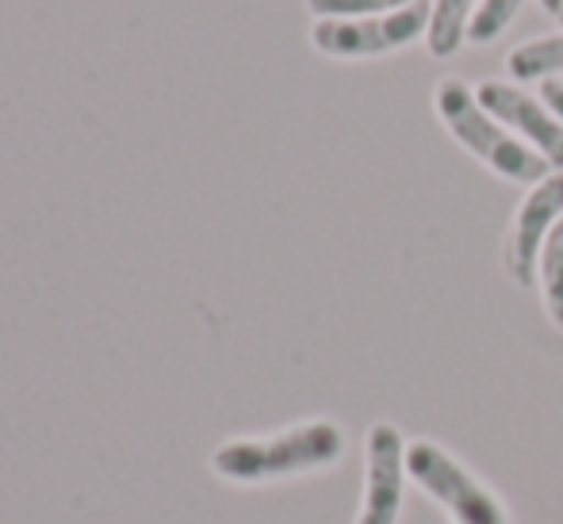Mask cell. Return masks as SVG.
I'll list each match as a JSON object with an SVG mask.
<instances>
[{
  "mask_svg": "<svg viewBox=\"0 0 563 524\" xmlns=\"http://www.w3.org/2000/svg\"><path fill=\"white\" fill-rule=\"evenodd\" d=\"M407 436L395 421H376L364 433V490L353 524H399L407 498Z\"/></svg>",
  "mask_w": 563,
  "mask_h": 524,
  "instance_id": "obj_5",
  "label": "cell"
},
{
  "mask_svg": "<svg viewBox=\"0 0 563 524\" xmlns=\"http://www.w3.org/2000/svg\"><path fill=\"white\" fill-rule=\"evenodd\" d=\"M407 475L452 524H514L506 498L433 436L407 444Z\"/></svg>",
  "mask_w": 563,
  "mask_h": 524,
  "instance_id": "obj_3",
  "label": "cell"
},
{
  "mask_svg": "<svg viewBox=\"0 0 563 524\" xmlns=\"http://www.w3.org/2000/svg\"><path fill=\"white\" fill-rule=\"evenodd\" d=\"M521 4H526V0H479L472 23H467V43L472 46L498 43V38L510 31V23L518 20Z\"/></svg>",
  "mask_w": 563,
  "mask_h": 524,
  "instance_id": "obj_11",
  "label": "cell"
},
{
  "mask_svg": "<svg viewBox=\"0 0 563 524\" xmlns=\"http://www.w3.org/2000/svg\"><path fill=\"white\" fill-rule=\"evenodd\" d=\"M556 20H560V27H563V12H560V15H556Z\"/></svg>",
  "mask_w": 563,
  "mask_h": 524,
  "instance_id": "obj_15",
  "label": "cell"
},
{
  "mask_svg": "<svg viewBox=\"0 0 563 524\" xmlns=\"http://www.w3.org/2000/svg\"><path fill=\"white\" fill-rule=\"evenodd\" d=\"M415 0H307L314 20H368V15H387Z\"/></svg>",
  "mask_w": 563,
  "mask_h": 524,
  "instance_id": "obj_12",
  "label": "cell"
},
{
  "mask_svg": "<svg viewBox=\"0 0 563 524\" xmlns=\"http://www.w3.org/2000/svg\"><path fill=\"white\" fill-rule=\"evenodd\" d=\"M537 291H541L549 322L563 333V219L549 234V242H544V249H541V260H537Z\"/></svg>",
  "mask_w": 563,
  "mask_h": 524,
  "instance_id": "obj_10",
  "label": "cell"
},
{
  "mask_svg": "<svg viewBox=\"0 0 563 524\" xmlns=\"http://www.w3.org/2000/svg\"><path fill=\"white\" fill-rule=\"evenodd\" d=\"M541 100L552 108V115L563 123V81H556V77H552V81H541Z\"/></svg>",
  "mask_w": 563,
  "mask_h": 524,
  "instance_id": "obj_13",
  "label": "cell"
},
{
  "mask_svg": "<svg viewBox=\"0 0 563 524\" xmlns=\"http://www.w3.org/2000/svg\"><path fill=\"white\" fill-rule=\"evenodd\" d=\"M541 8H544L549 15H560V12H563V0H541Z\"/></svg>",
  "mask_w": 563,
  "mask_h": 524,
  "instance_id": "obj_14",
  "label": "cell"
},
{
  "mask_svg": "<svg viewBox=\"0 0 563 524\" xmlns=\"http://www.w3.org/2000/svg\"><path fill=\"white\" fill-rule=\"evenodd\" d=\"M430 8L433 0H415V4L399 8V12L368 15V20H314L311 46L322 58L338 62L387 58V54H399L407 46H415L418 38H426Z\"/></svg>",
  "mask_w": 563,
  "mask_h": 524,
  "instance_id": "obj_4",
  "label": "cell"
},
{
  "mask_svg": "<svg viewBox=\"0 0 563 524\" xmlns=\"http://www.w3.org/2000/svg\"><path fill=\"white\" fill-rule=\"evenodd\" d=\"M475 97H479V104L487 108L506 131H514L526 146H533L552 169L563 172V123L552 115V108L544 104L541 97L521 89L518 81H498V77L475 85Z\"/></svg>",
  "mask_w": 563,
  "mask_h": 524,
  "instance_id": "obj_7",
  "label": "cell"
},
{
  "mask_svg": "<svg viewBox=\"0 0 563 524\" xmlns=\"http://www.w3.org/2000/svg\"><path fill=\"white\" fill-rule=\"evenodd\" d=\"M345 456V428L334 417H303L276 433L234 436L211 451V471L234 487L303 479L330 471Z\"/></svg>",
  "mask_w": 563,
  "mask_h": 524,
  "instance_id": "obj_1",
  "label": "cell"
},
{
  "mask_svg": "<svg viewBox=\"0 0 563 524\" xmlns=\"http://www.w3.org/2000/svg\"><path fill=\"white\" fill-rule=\"evenodd\" d=\"M479 0H433L430 31H426V51L433 58H452L467 43V23H472Z\"/></svg>",
  "mask_w": 563,
  "mask_h": 524,
  "instance_id": "obj_9",
  "label": "cell"
},
{
  "mask_svg": "<svg viewBox=\"0 0 563 524\" xmlns=\"http://www.w3.org/2000/svg\"><path fill=\"white\" fill-rule=\"evenodd\" d=\"M563 219V172H552L541 185L526 188V200L518 203L510 222V234L503 245V265L518 288H537V260L549 242V234Z\"/></svg>",
  "mask_w": 563,
  "mask_h": 524,
  "instance_id": "obj_6",
  "label": "cell"
},
{
  "mask_svg": "<svg viewBox=\"0 0 563 524\" xmlns=\"http://www.w3.org/2000/svg\"><path fill=\"white\" fill-rule=\"evenodd\" d=\"M506 74L510 81H552L563 74V27L518 43L506 54Z\"/></svg>",
  "mask_w": 563,
  "mask_h": 524,
  "instance_id": "obj_8",
  "label": "cell"
},
{
  "mask_svg": "<svg viewBox=\"0 0 563 524\" xmlns=\"http://www.w3.org/2000/svg\"><path fill=\"white\" fill-rule=\"evenodd\" d=\"M433 111H438V119L445 123V131L452 138H456L475 161L487 165L495 177L510 180V185H521V188H533V185H541L544 177L556 172L533 146H526L518 134L506 131V126L479 104V97H475V89L464 77H445V81H438V89H433Z\"/></svg>",
  "mask_w": 563,
  "mask_h": 524,
  "instance_id": "obj_2",
  "label": "cell"
}]
</instances>
